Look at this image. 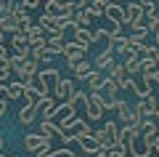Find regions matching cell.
<instances>
[{"label": "cell", "instance_id": "cell-26", "mask_svg": "<svg viewBox=\"0 0 159 157\" xmlns=\"http://www.w3.org/2000/svg\"><path fill=\"white\" fill-rule=\"evenodd\" d=\"M21 93H24V85L19 83V80H13V83H6V99H8V101L19 99Z\"/></svg>", "mask_w": 159, "mask_h": 157}, {"label": "cell", "instance_id": "cell-28", "mask_svg": "<svg viewBox=\"0 0 159 157\" xmlns=\"http://www.w3.org/2000/svg\"><path fill=\"white\" fill-rule=\"evenodd\" d=\"M29 59H32V61H37V64H40V61H43V64H48L53 56L48 53L45 48H29Z\"/></svg>", "mask_w": 159, "mask_h": 157}, {"label": "cell", "instance_id": "cell-18", "mask_svg": "<svg viewBox=\"0 0 159 157\" xmlns=\"http://www.w3.org/2000/svg\"><path fill=\"white\" fill-rule=\"evenodd\" d=\"M143 19V11H141V3H130L125 8V24H138Z\"/></svg>", "mask_w": 159, "mask_h": 157}, {"label": "cell", "instance_id": "cell-32", "mask_svg": "<svg viewBox=\"0 0 159 157\" xmlns=\"http://www.w3.org/2000/svg\"><path fill=\"white\" fill-rule=\"evenodd\" d=\"M40 136H43V139H48V141H51L53 136H58L56 123H40Z\"/></svg>", "mask_w": 159, "mask_h": 157}, {"label": "cell", "instance_id": "cell-22", "mask_svg": "<svg viewBox=\"0 0 159 157\" xmlns=\"http://www.w3.org/2000/svg\"><path fill=\"white\" fill-rule=\"evenodd\" d=\"M111 64H114L111 53H109V51H101V53L96 56V61H93V69H96V72H103V69H109Z\"/></svg>", "mask_w": 159, "mask_h": 157}, {"label": "cell", "instance_id": "cell-33", "mask_svg": "<svg viewBox=\"0 0 159 157\" xmlns=\"http://www.w3.org/2000/svg\"><path fill=\"white\" fill-rule=\"evenodd\" d=\"M143 27H146V32H157V29H159V16H157V13L143 16Z\"/></svg>", "mask_w": 159, "mask_h": 157}, {"label": "cell", "instance_id": "cell-3", "mask_svg": "<svg viewBox=\"0 0 159 157\" xmlns=\"http://www.w3.org/2000/svg\"><path fill=\"white\" fill-rule=\"evenodd\" d=\"M98 96H101V101H103V109H114V104L119 101V85L114 83V80L103 77V83H101V91H98Z\"/></svg>", "mask_w": 159, "mask_h": 157}, {"label": "cell", "instance_id": "cell-17", "mask_svg": "<svg viewBox=\"0 0 159 157\" xmlns=\"http://www.w3.org/2000/svg\"><path fill=\"white\" fill-rule=\"evenodd\" d=\"M72 43H77L80 48L88 51L93 45V32H90V29H85V27H77V29H74V40H72Z\"/></svg>", "mask_w": 159, "mask_h": 157}, {"label": "cell", "instance_id": "cell-39", "mask_svg": "<svg viewBox=\"0 0 159 157\" xmlns=\"http://www.w3.org/2000/svg\"><path fill=\"white\" fill-rule=\"evenodd\" d=\"M53 157H74V152L72 149H56V152H53Z\"/></svg>", "mask_w": 159, "mask_h": 157}, {"label": "cell", "instance_id": "cell-9", "mask_svg": "<svg viewBox=\"0 0 159 157\" xmlns=\"http://www.w3.org/2000/svg\"><path fill=\"white\" fill-rule=\"evenodd\" d=\"M51 141H48V139H43V136H40V133H29V136H24V149H27V152H32V155H34V152H40V149H51Z\"/></svg>", "mask_w": 159, "mask_h": 157}, {"label": "cell", "instance_id": "cell-15", "mask_svg": "<svg viewBox=\"0 0 159 157\" xmlns=\"http://www.w3.org/2000/svg\"><path fill=\"white\" fill-rule=\"evenodd\" d=\"M103 19H106V22H111V24H119V27H122V24H125V8L117 6V3H109V6H106V13H103Z\"/></svg>", "mask_w": 159, "mask_h": 157}, {"label": "cell", "instance_id": "cell-25", "mask_svg": "<svg viewBox=\"0 0 159 157\" xmlns=\"http://www.w3.org/2000/svg\"><path fill=\"white\" fill-rule=\"evenodd\" d=\"M37 120V107H21L19 109V123L21 125H32Z\"/></svg>", "mask_w": 159, "mask_h": 157}, {"label": "cell", "instance_id": "cell-20", "mask_svg": "<svg viewBox=\"0 0 159 157\" xmlns=\"http://www.w3.org/2000/svg\"><path fill=\"white\" fill-rule=\"evenodd\" d=\"M80 146H82V152H85L88 157H96L98 152H101V146H98V141L93 139V133L85 136V139H80Z\"/></svg>", "mask_w": 159, "mask_h": 157}, {"label": "cell", "instance_id": "cell-46", "mask_svg": "<svg viewBox=\"0 0 159 157\" xmlns=\"http://www.w3.org/2000/svg\"><path fill=\"white\" fill-rule=\"evenodd\" d=\"M3 43H6V35H3V32H0V45H3Z\"/></svg>", "mask_w": 159, "mask_h": 157}, {"label": "cell", "instance_id": "cell-21", "mask_svg": "<svg viewBox=\"0 0 159 157\" xmlns=\"http://www.w3.org/2000/svg\"><path fill=\"white\" fill-rule=\"evenodd\" d=\"M122 85H127V88H133V91H135V96H138V99H148V96H151V88H148V85H143V83H135V80H133V77H127L125 80V83H122Z\"/></svg>", "mask_w": 159, "mask_h": 157}, {"label": "cell", "instance_id": "cell-34", "mask_svg": "<svg viewBox=\"0 0 159 157\" xmlns=\"http://www.w3.org/2000/svg\"><path fill=\"white\" fill-rule=\"evenodd\" d=\"M157 69H159L157 61H141V75H143V77H151Z\"/></svg>", "mask_w": 159, "mask_h": 157}, {"label": "cell", "instance_id": "cell-36", "mask_svg": "<svg viewBox=\"0 0 159 157\" xmlns=\"http://www.w3.org/2000/svg\"><path fill=\"white\" fill-rule=\"evenodd\" d=\"M141 11H143V16H151V13H157V3L143 0V3H141Z\"/></svg>", "mask_w": 159, "mask_h": 157}, {"label": "cell", "instance_id": "cell-4", "mask_svg": "<svg viewBox=\"0 0 159 157\" xmlns=\"http://www.w3.org/2000/svg\"><path fill=\"white\" fill-rule=\"evenodd\" d=\"M56 112H58V101L53 99V96L40 99V104H37V115H40V120H43V123H53Z\"/></svg>", "mask_w": 159, "mask_h": 157}, {"label": "cell", "instance_id": "cell-29", "mask_svg": "<svg viewBox=\"0 0 159 157\" xmlns=\"http://www.w3.org/2000/svg\"><path fill=\"white\" fill-rule=\"evenodd\" d=\"M119 64L125 67L127 77H130V75H135V72H141V59H138V56H130V59H125V61H119Z\"/></svg>", "mask_w": 159, "mask_h": 157}, {"label": "cell", "instance_id": "cell-10", "mask_svg": "<svg viewBox=\"0 0 159 157\" xmlns=\"http://www.w3.org/2000/svg\"><path fill=\"white\" fill-rule=\"evenodd\" d=\"M13 72L19 75V80H21V83H24V80H34V77H37V72H40V64L32 61V59H27V61H21Z\"/></svg>", "mask_w": 159, "mask_h": 157}, {"label": "cell", "instance_id": "cell-11", "mask_svg": "<svg viewBox=\"0 0 159 157\" xmlns=\"http://www.w3.org/2000/svg\"><path fill=\"white\" fill-rule=\"evenodd\" d=\"M138 133H141V139H143V141H146V144L154 149V141H157V136H159L157 123H154V120H143V123L138 125Z\"/></svg>", "mask_w": 159, "mask_h": 157}, {"label": "cell", "instance_id": "cell-13", "mask_svg": "<svg viewBox=\"0 0 159 157\" xmlns=\"http://www.w3.org/2000/svg\"><path fill=\"white\" fill-rule=\"evenodd\" d=\"M19 83H21V80H19ZM21 85H24L21 99L27 101L24 107H37V104H40V93H37V88H34V80H24Z\"/></svg>", "mask_w": 159, "mask_h": 157}, {"label": "cell", "instance_id": "cell-37", "mask_svg": "<svg viewBox=\"0 0 159 157\" xmlns=\"http://www.w3.org/2000/svg\"><path fill=\"white\" fill-rule=\"evenodd\" d=\"M111 152H114V155H117V157H125V155H127V146L122 144V141H117V144L111 146Z\"/></svg>", "mask_w": 159, "mask_h": 157}, {"label": "cell", "instance_id": "cell-6", "mask_svg": "<svg viewBox=\"0 0 159 157\" xmlns=\"http://www.w3.org/2000/svg\"><path fill=\"white\" fill-rule=\"evenodd\" d=\"M85 112H88V120H101L103 117V101H101V96L98 93H88V107H85Z\"/></svg>", "mask_w": 159, "mask_h": 157}, {"label": "cell", "instance_id": "cell-38", "mask_svg": "<svg viewBox=\"0 0 159 157\" xmlns=\"http://www.w3.org/2000/svg\"><path fill=\"white\" fill-rule=\"evenodd\" d=\"M11 72H13V69L8 67V64H3V67H0V85H3V83L8 80V75H11Z\"/></svg>", "mask_w": 159, "mask_h": 157}, {"label": "cell", "instance_id": "cell-27", "mask_svg": "<svg viewBox=\"0 0 159 157\" xmlns=\"http://www.w3.org/2000/svg\"><path fill=\"white\" fill-rule=\"evenodd\" d=\"M0 32H3V35H6V32L16 35V32H21V29H19V24H16L13 16H3V19H0Z\"/></svg>", "mask_w": 159, "mask_h": 157}, {"label": "cell", "instance_id": "cell-2", "mask_svg": "<svg viewBox=\"0 0 159 157\" xmlns=\"http://www.w3.org/2000/svg\"><path fill=\"white\" fill-rule=\"evenodd\" d=\"M93 139L98 141L101 149H111L119 141V125L114 123V120H109V123H103V128H98L96 133H93Z\"/></svg>", "mask_w": 159, "mask_h": 157}, {"label": "cell", "instance_id": "cell-51", "mask_svg": "<svg viewBox=\"0 0 159 157\" xmlns=\"http://www.w3.org/2000/svg\"><path fill=\"white\" fill-rule=\"evenodd\" d=\"M6 157H8V155H6Z\"/></svg>", "mask_w": 159, "mask_h": 157}, {"label": "cell", "instance_id": "cell-47", "mask_svg": "<svg viewBox=\"0 0 159 157\" xmlns=\"http://www.w3.org/2000/svg\"><path fill=\"white\" fill-rule=\"evenodd\" d=\"M154 40H157V43H159V29H157V32H154Z\"/></svg>", "mask_w": 159, "mask_h": 157}, {"label": "cell", "instance_id": "cell-31", "mask_svg": "<svg viewBox=\"0 0 159 157\" xmlns=\"http://www.w3.org/2000/svg\"><path fill=\"white\" fill-rule=\"evenodd\" d=\"M106 6H109V0H93V3H88V11H90V16H103Z\"/></svg>", "mask_w": 159, "mask_h": 157}, {"label": "cell", "instance_id": "cell-19", "mask_svg": "<svg viewBox=\"0 0 159 157\" xmlns=\"http://www.w3.org/2000/svg\"><path fill=\"white\" fill-rule=\"evenodd\" d=\"M69 67H72V72H74V77H77V80H85L88 75L93 72V64H90V61H85V59H82V61L69 64Z\"/></svg>", "mask_w": 159, "mask_h": 157}, {"label": "cell", "instance_id": "cell-5", "mask_svg": "<svg viewBox=\"0 0 159 157\" xmlns=\"http://www.w3.org/2000/svg\"><path fill=\"white\" fill-rule=\"evenodd\" d=\"M74 80H66V77H61L56 83V88H53V99L58 101V104H66L69 99H72V93H74Z\"/></svg>", "mask_w": 159, "mask_h": 157}, {"label": "cell", "instance_id": "cell-1", "mask_svg": "<svg viewBox=\"0 0 159 157\" xmlns=\"http://www.w3.org/2000/svg\"><path fill=\"white\" fill-rule=\"evenodd\" d=\"M90 125L85 123V120H77L74 117L69 125H64V128H58V136H61L64 144H72V141H80V139H85V136H90Z\"/></svg>", "mask_w": 159, "mask_h": 157}, {"label": "cell", "instance_id": "cell-41", "mask_svg": "<svg viewBox=\"0 0 159 157\" xmlns=\"http://www.w3.org/2000/svg\"><path fill=\"white\" fill-rule=\"evenodd\" d=\"M8 61V51H6V45H0V67Z\"/></svg>", "mask_w": 159, "mask_h": 157}, {"label": "cell", "instance_id": "cell-7", "mask_svg": "<svg viewBox=\"0 0 159 157\" xmlns=\"http://www.w3.org/2000/svg\"><path fill=\"white\" fill-rule=\"evenodd\" d=\"M135 109H138V115H141V120H151V117H157V109H159V99L148 96V99L138 101V104H135Z\"/></svg>", "mask_w": 159, "mask_h": 157}, {"label": "cell", "instance_id": "cell-35", "mask_svg": "<svg viewBox=\"0 0 159 157\" xmlns=\"http://www.w3.org/2000/svg\"><path fill=\"white\" fill-rule=\"evenodd\" d=\"M11 43H13V48H24V45H29V43H27V35H24V32L11 35Z\"/></svg>", "mask_w": 159, "mask_h": 157}, {"label": "cell", "instance_id": "cell-30", "mask_svg": "<svg viewBox=\"0 0 159 157\" xmlns=\"http://www.w3.org/2000/svg\"><path fill=\"white\" fill-rule=\"evenodd\" d=\"M85 80H88V85H90V93H98V91H101V83H103V75L93 69V72L88 75Z\"/></svg>", "mask_w": 159, "mask_h": 157}, {"label": "cell", "instance_id": "cell-24", "mask_svg": "<svg viewBox=\"0 0 159 157\" xmlns=\"http://www.w3.org/2000/svg\"><path fill=\"white\" fill-rule=\"evenodd\" d=\"M61 48H64V35H51V37L45 40V51L48 53H61Z\"/></svg>", "mask_w": 159, "mask_h": 157}, {"label": "cell", "instance_id": "cell-50", "mask_svg": "<svg viewBox=\"0 0 159 157\" xmlns=\"http://www.w3.org/2000/svg\"><path fill=\"white\" fill-rule=\"evenodd\" d=\"M0 157H6V155H3V152H0Z\"/></svg>", "mask_w": 159, "mask_h": 157}, {"label": "cell", "instance_id": "cell-43", "mask_svg": "<svg viewBox=\"0 0 159 157\" xmlns=\"http://www.w3.org/2000/svg\"><path fill=\"white\" fill-rule=\"evenodd\" d=\"M6 109H8V104H6V101H0V117L6 115Z\"/></svg>", "mask_w": 159, "mask_h": 157}, {"label": "cell", "instance_id": "cell-45", "mask_svg": "<svg viewBox=\"0 0 159 157\" xmlns=\"http://www.w3.org/2000/svg\"><path fill=\"white\" fill-rule=\"evenodd\" d=\"M154 152L159 155V136H157V141H154Z\"/></svg>", "mask_w": 159, "mask_h": 157}, {"label": "cell", "instance_id": "cell-16", "mask_svg": "<svg viewBox=\"0 0 159 157\" xmlns=\"http://www.w3.org/2000/svg\"><path fill=\"white\" fill-rule=\"evenodd\" d=\"M56 128H64V125H69L74 120V109L69 107V104H58V112H56Z\"/></svg>", "mask_w": 159, "mask_h": 157}, {"label": "cell", "instance_id": "cell-12", "mask_svg": "<svg viewBox=\"0 0 159 157\" xmlns=\"http://www.w3.org/2000/svg\"><path fill=\"white\" fill-rule=\"evenodd\" d=\"M43 32H51V35H64V29H66V24L58 22V19H51V16H40V24H37Z\"/></svg>", "mask_w": 159, "mask_h": 157}, {"label": "cell", "instance_id": "cell-44", "mask_svg": "<svg viewBox=\"0 0 159 157\" xmlns=\"http://www.w3.org/2000/svg\"><path fill=\"white\" fill-rule=\"evenodd\" d=\"M154 85H159V69L154 72Z\"/></svg>", "mask_w": 159, "mask_h": 157}, {"label": "cell", "instance_id": "cell-14", "mask_svg": "<svg viewBox=\"0 0 159 157\" xmlns=\"http://www.w3.org/2000/svg\"><path fill=\"white\" fill-rule=\"evenodd\" d=\"M61 53L66 56V61H69V64H74V61H82V59H85V48H80L77 43H64Z\"/></svg>", "mask_w": 159, "mask_h": 157}, {"label": "cell", "instance_id": "cell-48", "mask_svg": "<svg viewBox=\"0 0 159 157\" xmlns=\"http://www.w3.org/2000/svg\"><path fill=\"white\" fill-rule=\"evenodd\" d=\"M0 152H3V136H0Z\"/></svg>", "mask_w": 159, "mask_h": 157}, {"label": "cell", "instance_id": "cell-8", "mask_svg": "<svg viewBox=\"0 0 159 157\" xmlns=\"http://www.w3.org/2000/svg\"><path fill=\"white\" fill-rule=\"evenodd\" d=\"M127 152H130L133 157H151V152H154V149L141 139V133H135V136L130 139V144H127Z\"/></svg>", "mask_w": 159, "mask_h": 157}, {"label": "cell", "instance_id": "cell-23", "mask_svg": "<svg viewBox=\"0 0 159 157\" xmlns=\"http://www.w3.org/2000/svg\"><path fill=\"white\" fill-rule=\"evenodd\" d=\"M109 80H114V83H117L119 88H122V83L127 80L125 67H122V64H111V67H109Z\"/></svg>", "mask_w": 159, "mask_h": 157}, {"label": "cell", "instance_id": "cell-40", "mask_svg": "<svg viewBox=\"0 0 159 157\" xmlns=\"http://www.w3.org/2000/svg\"><path fill=\"white\" fill-rule=\"evenodd\" d=\"M21 3H24V11H27V13L32 11V8H37V6H40L37 0H21Z\"/></svg>", "mask_w": 159, "mask_h": 157}, {"label": "cell", "instance_id": "cell-42", "mask_svg": "<svg viewBox=\"0 0 159 157\" xmlns=\"http://www.w3.org/2000/svg\"><path fill=\"white\" fill-rule=\"evenodd\" d=\"M96 157H117V155H114V152L111 149H101V152H98V155Z\"/></svg>", "mask_w": 159, "mask_h": 157}, {"label": "cell", "instance_id": "cell-49", "mask_svg": "<svg viewBox=\"0 0 159 157\" xmlns=\"http://www.w3.org/2000/svg\"><path fill=\"white\" fill-rule=\"evenodd\" d=\"M151 157H159V155H157V152H151Z\"/></svg>", "mask_w": 159, "mask_h": 157}]
</instances>
